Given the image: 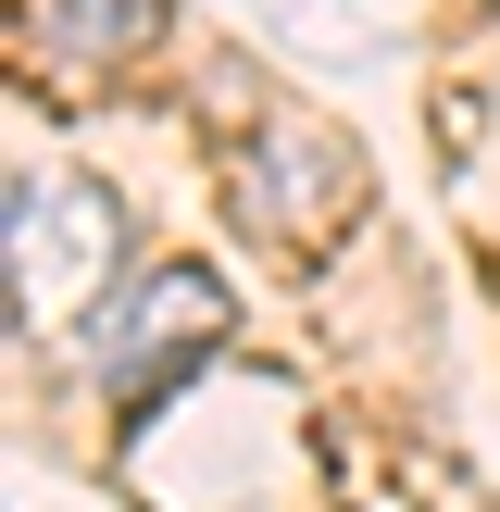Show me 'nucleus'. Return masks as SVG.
I'll return each instance as SVG.
<instances>
[{
	"mask_svg": "<svg viewBox=\"0 0 500 512\" xmlns=\"http://www.w3.org/2000/svg\"><path fill=\"white\" fill-rule=\"evenodd\" d=\"M0 250H13V313L25 325H75V313H100V288L125 263V213L88 175H13Z\"/></svg>",
	"mask_w": 500,
	"mask_h": 512,
	"instance_id": "f257e3e1",
	"label": "nucleus"
},
{
	"mask_svg": "<svg viewBox=\"0 0 500 512\" xmlns=\"http://www.w3.org/2000/svg\"><path fill=\"white\" fill-rule=\"evenodd\" d=\"M213 338H225V288L200 263H150L138 288L100 313V375H113V400H163Z\"/></svg>",
	"mask_w": 500,
	"mask_h": 512,
	"instance_id": "f03ea898",
	"label": "nucleus"
},
{
	"mask_svg": "<svg viewBox=\"0 0 500 512\" xmlns=\"http://www.w3.org/2000/svg\"><path fill=\"white\" fill-rule=\"evenodd\" d=\"M163 13H175V0H38V25L63 50H138Z\"/></svg>",
	"mask_w": 500,
	"mask_h": 512,
	"instance_id": "7ed1b4c3",
	"label": "nucleus"
}]
</instances>
